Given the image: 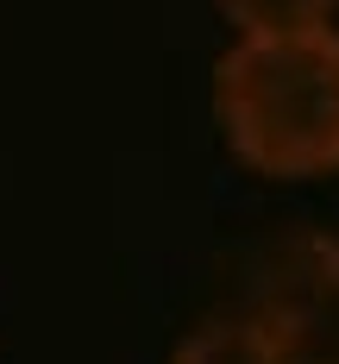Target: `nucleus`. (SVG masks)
Instances as JSON below:
<instances>
[{"label": "nucleus", "mask_w": 339, "mask_h": 364, "mask_svg": "<svg viewBox=\"0 0 339 364\" xmlns=\"http://www.w3.org/2000/svg\"><path fill=\"white\" fill-rule=\"evenodd\" d=\"M214 119L239 164L258 176L339 170V32H252L214 70Z\"/></svg>", "instance_id": "obj_1"}, {"label": "nucleus", "mask_w": 339, "mask_h": 364, "mask_svg": "<svg viewBox=\"0 0 339 364\" xmlns=\"http://www.w3.org/2000/svg\"><path fill=\"white\" fill-rule=\"evenodd\" d=\"M245 321L283 364H339V232L296 226L252 257Z\"/></svg>", "instance_id": "obj_2"}, {"label": "nucleus", "mask_w": 339, "mask_h": 364, "mask_svg": "<svg viewBox=\"0 0 339 364\" xmlns=\"http://www.w3.org/2000/svg\"><path fill=\"white\" fill-rule=\"evenodd\" d=\"M170 364H283V352L245 314H214L170 352Z\"/></svg>", "instance_id": "obj_3"}, {"label": "nucleus", "mask_w": 339, "mask_h": 364, "mask_svg": "<svg viewBox=\"0 0 339 364\" xmlns=\"http://www.w3.org/2000/svg\"><path fill=\"white\" fill-rule=\"evenodd\" d=\"M214 6L239 26V38H252V32H308V26H333L339 0H214Z\"/></svg>", "instance_id": "obj_4"}]
</instances>
